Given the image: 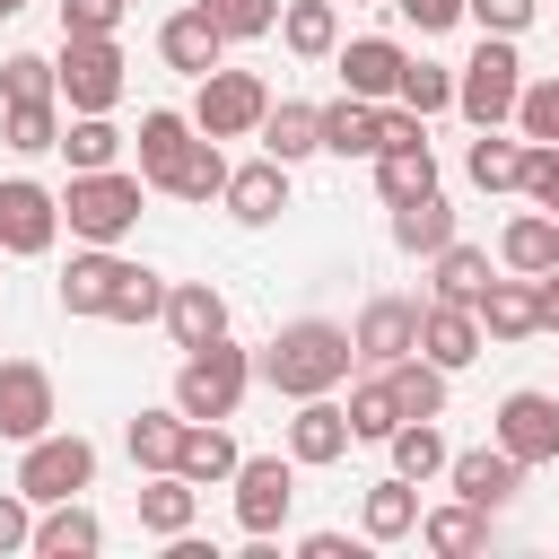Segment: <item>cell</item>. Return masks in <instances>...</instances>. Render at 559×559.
Returning a JSON list of instances; mask_svg holds the SVG:
<instances>
[{
  "label": "cell",
  "mask_w": 559,
  "mask_h": 559,
  "mask_svg": "<svg viewBox=\"0 0 559 559\" xmlns=\"http://www.w3.org/2000/svg\"><path fill=\"white\" fill-rule=\"evenodd\" d=\"M210 17H218V35L236 44V35H271L280 26V0H201Z\"/></svg>",
  "instance_id": "cell-47"
},
{
  "label": "cell",
  "mask_w": 559,
  "mask_h": 559,
  "mask_svg": "<svg viewBox=\"0 0 559 559\" xmlns=\"http://www.w3.org/2000/svg\"><path fill=\"white\" fill-rule=\"evenodd\" d=\"M323 148H332V157H376V148H384V114H376L367 96L323 105Z\"/></svg>",
  "instance_id": "cell-25"
},
{
  "label": "cell",
  "mask_w": 559,
  "mask_h": 559,
  "mask_svg": "<svg viewBox=\"0 0 559 559\" xmlns=\"http://www.w3.org/2000/svg\"><path fill=\"white\" fill-rule=\"evenodd\" d=\"M515 131H524V140H559V79H533V87L515 96Z\"/></svg>",
  "instance_id": "cell-46"
},
{
  "label": "cell",
  "mask_w": 559,
  "mask_h": 559,
  "mask_svg": "<svg viewBox=\"0 0 559 559\" xmlns=\"http://www.w3.org/2000/svg\"><path fill=\"white\" fill-rule=\"evenodd\" d=\"M140 524H148V533H166V542H175V533H192V480H183V472H157V480L140 489Z\"/></svg>",
  "instance_id": "cell-37"
},
{
  "label": "cell",
  "mask_w": 559,
  "mask_h": 559,
  "mask_svg": "<svg viewBox=\"0 0 559 559\" xmlns=\"http://www.w3.org/2000/svg\"><path fill=\"white\" fill-rule=\"evenodd\" d=\"M0 140H9V148H61V114H52V96H44V105H9Z\"/></svg>",
  "instance_id": "cell-45"
},
{
  "label": "cell",
  "mask_w": 559,
  "mask_h": 559,
  "mask_svg": "<svg viewBox=\"0 0 559 559\" xmlns=\"http://www.w3.org/2000/svg\"><path fill=\"white\" fill-rule=\"evenodd\" d=\"M44 96H61V70L44 52H9L0 61V105H44Z\"/></svg>",
  "instance_id": "cell-39"
},
{
  "label": "cell",
  "mask_w": 559,
  "mask_h": 559,
  "mask_svg": "<svg viewBox=\"0 0 559 559\" xmlns=\"http://www.w3.org/2000/svg\"><path fill=\"white\" fill-rule=\"evenodd\" d=\"M349 428H358V437H393V428H402V402H393V384H384V376L349 384Z\"/></svg>",
  "instance_id": "cell-43"
},
{
  "label": "cell",
  "mask_w": 559,
  "mask_h": 559,
  "mask_svg": "<svg viewBox=\"0 0 559 559\" xmlns=\"http://www.w3.org/2000/svg\"><path fill=\"white\" fill-rule=\"evenodd\" d=\"M472 314H480V332H489V341H533V332H542V297H533L524 280H489Z\"/></svg>",
  "instance_id": "cell-21"
},
{
  "label": "cell",
  "mask_w": 559,
  "mask_h": 559,
  "mask_svg": "<svg viewBox=\"0 0 559 559\" xmlns=\"http://www.w3.org/2000/svg\"><path fill=\"white\" fill-rule=\"evenodd\" d=\"M157 52H166L175 70H192V79H210V70H218V52H227V35H218V17H210V9H175V17L157 26Z\"/></svg>",
  "instance_id": "cell-19"
},
{
  "label": "cell",
  "mask_w": 559,
  "mask_h": 559,
  "mask_svg": "<svg viewBox=\"0 0 559 559\" xmlns=\"http://www.w3.org/2000/svg\"><path fill=\"white\" fill-rule=\"evenodd\" d=\"M96 542H105V524H96L79 498H52V515L35 524V550H44V559H87Z\"/></svg>",
  "instance_id": "cell-32"
},
{
  "label": "cell",
  "mask_w": 559,
  "mask_h": 559,
  "mask_svg": "<svg viewBox=\"0 0 559 559\" xmlns=\"http://www.w3.org/2000/svg\"><path fill=\"white\" fill-rule=\"evenodd\" d=\"M393 9H402V17L419 26V35H445V26L463 17V0H393Z\"/></svg>",
  "instance_id": "cell-52"
},
{
  "label": "cell",
  "mask_w": 559,
  "mask_h": 559,
  "mask_svg": "<svg viewBox=\"0 0 559 559\" xmlns=\"http://www.w3.org/2000/svg\"><path fill=\"white\" fill-rule=\"evenodd\" d=\"M236 463H245V454H236V437H227L218 419H192V428H183V454H175V472H183L192 489H210V480H236Z\"/></svg>",
  "instance_id": "cell-23"
},
{
  "label": "cell",
  "mask_w": 559,
  "mask_h": 559,
  "mask_svg": "<svg viewBox=\"0 0 559 559\" xmlns=\"http://www.w3.org/2000/svg\"><path fill=\"white\" fill-rule=\"evenodd\" d=\"M122 9H131V0H122Z\"/></svg>",
  "instance_id": "cell-55"
},
{
  "label": "cell",
  "mask_w": 559,
  "mask_h": 559,
  "mask_svg": "<svg viewBox=\"0 0 559 559\" xmlns=\"http://www.w3.org/2000/svg\"><path fill=\"white\" fill-rule=\"evenodd\" d=\"M122 271H131V262H122L114 245L79 253V262L61 271V306H70V314H105V306H114V280H122Z\"/></svg>",
  "instance_id": "cell-22"
},
{
  "label": "cell",
  "mask_w": 559,
  "mask_h": 559,
  "mask_svg": "<svg viewBox=\"0 0 559 559\" xmlns=\"http://www.w3.org/2000/svg\"><path fill=\"white\" fill-rule=\"evenodd\" d=\"M26 507H35L26 489H17V498H0V550H35V524H26Z\"/></svg>",
  "instance_id": "cell-51"
},
{
  "label": "cell",
  "mask_w": 559,
  "mask_h": 559,
  "mask_svg": "<svg viewBox=\"0 0 559 559\" xmlns=\"http://www.w3.org/2000/svg\"><path fill=\"white\" fill-rule=\"evenodd\" d=\"M148 314H166V280H157L148 262H131V271L114 280V306H105V323H148Z\"/></svg>",
  "instance_id": "cell-41"
},
{
  "label": "cell",
  "mask_w": 559,
  "mask_h": 559,
  "mask_svg": "<svg viewBox=\"0 0 559 559\" xmlns=\"http://www.w3.org/2000/svg\"><path fill=\"white\" fill-rule=\"evenodd\" d=\"M533 297H542V332H559V262L533 280Z\"/></svg>",
  "instance_id": "cell-53"
},
{
  "label": "cell",
  "mask_w": 559,
  "mask_h": 559,
  "mask_svg": "<svg viewBox=\"0 0 559 559\" xmlns=\"http://www.w3.org/2000/svg\"><path fill=\"white\" fill-rule=\"evenodd\" d=\"M280 44L306 52V61L341 52V9H332V0H288V9H280Z\"/></svg>",
  "instance_id": "cell-30"
},
{
  "label": "cell",
  "mask_w": 559,
  "mask_h": 559,
  "mask_svg": "<svg viewBox=\"0 0 559 559\" xmlns=\"http://www.w3.org/2000/svg\"><path fill=\"white\" fill-rule=\"evenodd\" d=\"M445 480H454V498H472V507H489V515H498V507L515 498L524 463H515L507 445H472V454H454V463H445Z\"/></svg>",
  "instance_id": "cell-17"
},
{
  "label": "cell",
  "mask_w": 559,
  "mask_h": 559,
  "mask_svg": "<svg viewBox=\"0 0 559 559\" xmlns=\"http://www.w3.org/2000/svg\"><path fill=\"white\" fill-rule=\"evenodd\" d=\"M515 96H524L515 35H480V52H472V61H463V79H454V105H463L480 131H498V122H515Z\"/></svg>",
  "instance_id": "cell-4"
},
{
  "label": "cell",
  "mask_w": 559,
  "mask_h": 559,
  "mask_svg": "<svg viewBox=\"0 0 559 559\" xmlns=\"http://www.w3.org/2000/svg\"><path fill=\"white\" fill-rule=\"evenodd\" d=\"M61 157H70V175H87V166H114V157H122V131H114L105 114H70V131H61Z\"/></svg>",
  "instance_id": "cell-38"
},
{
  "label": "cell",
  "mask_w": 559,
  "mask_h": 559,
  "mask_svg": "<svg viewBox=\"0 0 559 559\" xmlns=\"http://www.w3.org/2000/svg\"><path fill=\"white\" fill-rule=\"evenodd\" d=\"M349 437H358V428H349V402H332V393H306L297 419H288V454H297V463H341Z\"/></svg>",
  "instance_id": "cell-13"
},
{
  "label": "cell",
  "mask_w": 559,
  "mask_h": 559,
  "mask_svg": "<svg viewBox=\"0 0 559 559\" xmlns=\"http://www.w3.org/2000/svg\"><path fill=\"white\" fill-rule=\"evenodd\" d=\"M227 175H236V166H227V157H218V140L201 131V140H192V157H183V175H175V201H218V192H227Z\"/></svg>",
  "instance_id": "cell-42"
},
{
  "label": "cell",
  "mask_w": 559,
  "mask_h": 559,
  "mask_svg": "<svg viewBox=\"0 0 559 559\" xmlns=\"http://www.w3.org/2000/svg\"><path fill=\"white\" fill-rule=\"evenodd\" d=\"M166 332H175V349H210V341H227V297H218L210 280L166 288Z\"/></svg>",
  "instance_id": "cell-18"
},
{
  "label": "cell",
  "mask_w": 559,
  "mask_h": 559,
  "mask_svg": "<svg viewBox=\"0 0 559 559\" xmlns=\"http://www.w3.org/2000/svg\"><path fill=\"white\" fill-rule=\"evenodd\" d=\"M384 445H393V472H402V480H428V472H445V463H454V445L437 437V419H402Z\"/></svg>",
  "instance_id": "cell-35"
},
{
  "label": "cell",
  "mask_w": 559,
  "mask_h": 559,
  "mask_svg": "<svg viewBox=\"0 0 559 559\" xmlns=\"http://www.w3.org/2000/svg\"><path fill=\"white\" fill-rule=\"evenodd\" d=\"M96 480V445L87 437H26V463H17V489L35 498V507H52V498H79Z\"/></svg>",
  "instance_id": "cell-6"
},
{
  "label": "cell",
  "mask_w": 559,
  "mask_h": 559,
  "mask_svg": "<svg viewBox=\"0 0 559 559\" xmlns=\"http://www.w3.org/2000/svg\"><path fill=\"white\" fill-rule=\"evenodd\" d=\"M472 183H480V192H524V148L498 140V131H480V140H472Z\"/></svg>",
  "instance_id": "cell-40"
},
{
  "label": "cell",
  "mask_w": 559,
  "mask_h": 559,
  "mask_svg": "<svg viewBox=\"0 0 559 559\" xmlns=\"http://www.w3.org/2000/svg\"><path fill=\"white\" fill-rule=\"evenodd\" d=\"M183 428H192L183 411H140V419H131V463H140V472H175Z\"/></svg>",
  "instance_id": "cell-34"
},
{
  "label": "cell",
  "mask_w": 559,
  "mask_h": 559,
  "mask_svg": "<svg viewBox=\"0 0 559 559\" xmlns=\"http://www.w3.org/2000/svg\"><path fill=\"white\" fill-rule=\"evenodd\" d=\"M122 0H61V35H114Z\"/></svg>",
  "instance_id": "cell-50"
},
{
  "label": "cell",
  "mask_w": 559,
  "mask_h": 559,
  "mask_svg": "<svg viewBox=\"0 0 559 559\" xmlns=\"http://www.w3.org/2000/svg\"><path fill=\"white\" fill-rule=\"evenodd\" d=\"M358 524H367V542H402V533H419V480H376L367 489V507H358Z\"/></svg>",
  "instance_id": "cell-28"
},
{
  "label": "cell",
  "mask_w": 559,
  "mask_h": 559,
  "mask_svg": "<svg viewBox=\"0 0 559 559\" xmlns=\"http://www.w3.org/2000/svg\"><path fill=\"white\" fill-rule=\"evenodd\" d=\"M52 236H61V201L44 183L9 175L0 183V253H52Z\"/></svg>",
  "instance_id": "cell-10"
},
{
  "label": "cell",
  "mask_w": 559,
  "mask_h": 559,
  "mask_svg": "<svg viewBox=\"0 0 559 559\" xmlns=\"http://www.w3.org/2000/svg\"><path fill=\"white\" fill-rule=\"evenodd\" d=\"M524 192H533V210L559 218V140H533L524 148Z\"/></svg>",
  "instance_id": "cell-48"
},
{
  "label": "cell",
  "mask_w": 559,
  "mask_h": 559,
  "mask_svg": "<svg viewBox=\"0 0 559 559\" xmlns=\"http://www.w3.org/2000/svg\"><path fill=\"white\" fill-rule=\"evenodd\" d=\"M245 384H253V358H245L236 341L183 349V367H175V411H183V419H236Z\"/></svg>",
  "instance_id": "cell-3"
},
{
  "label": "cell",
  "mask_w": 559,
  "mask_h": 559,
  "mask_svg": "<svg viewBox=\"0 0 559 559\" xmlns=\"http://www.w3.org/2000/svg\"><path fill=\"white\" fill-rule=\"evenodd\" d=\"M498 253H507V271H524V280H542V271L559 262V218H550V210H524V218H507V236H498Z\"/></svg>",
  "instance_id": "cell-27"
},
{
  "label": "cell",
  "mask_w": 559,
  "mask_h": 559,
  "mask_svg": "<svg viewBox=\"0 0 559 559\" xmlns=\"http://www.w3.org/2000/svg\"><path fill=\"white\" fill-rule=\"evenodd\" d=\"M480 341H489V332H480V314H472V306H445V297H437V306H419V358H437L445 376H454V367H472V358H480Z\"/></svg>",
  "instance_id": "cell-16"
},
{
  "label": "cell",
  "mask_w": 559,
  "mask_h": 559,
  "mask_svg": "<svg viewBox=\"0 0 559 559\" xmlns=\"http://www.w3.org/2000/svg\"><path fill=\"white\" fill-rule=\"evenodd\" d=\"M192 140H201V122L192 114H140V175H148V192H175V175H183V157H192Z\"/></svg>",
  "instance_id": "cell-12"
},
{
  "label": "cell",
  "mask_w": 559,
  "mask_h": 559,
  "mask_svg": "<svg viewBox=\"0 0 559 559\" xmlns=\"http://www.w3.org/2000/svg\"><path fill=\"white\" fill-rule=\"evenodd\" d=\"M349 341H358V358H367V367H393V358H411V349H419V306H411V297H376V306L358 314V332H349Z\"/></svg>",
  "instance_id": "cell-15"
},
{
  "label": "cell",
  "mask_w": 559,
  "mask_h": 559,
  "mask_svg": "<svg viewBox=\"0 0 559 559\" xmlns=\"http://www.w3.org/2000/svg\"><path fill=\"white\" fill-rule=\"evenodd\" d=\"M419 542H428L437 559H472V550L489 542V507H472V498H454V507H437V515H419Z\"/></svg>",
  "instance_id": "cell-29"
},
{
  "label": "cell",
  "mask_w": 559,
  "mask_h": 559,
  "mask_svg": "<svg viewBox=\"0 0 559 559\" xmlns=\"http://www.w3.org/2000/svg\"><path fill=\"white\" fill-rule=\"evenodd\" d=\"M349 358H358V341L341 332V323H288V332H271L262 341V358H253V376L271 384V393H288V402H306V393H332V384H349Z\"/></svg>",
  "instance_id": "cell-1"
},
{
  "label": "cell",
  "mask_w": 559,
  "mask_h": 559,
  "mask_svg": "<svg viewBox=\"0 0 559 559\" xmlns=\"http://www.w3.org/2000/svg\"><path fill=\"white\" fill-rule=\"evenodd\" d=\"M288 498H297V454L280 463V454H245L236 463V524L262 542L280 515H288Z\"/></svg>",
  "instance_id": "cell-8"
},
{
  "label": "cell",
  "mask_w": 559,
  "mask_h": 559,
  "mask_svg": "<svg viewBox=\"0 0 559 559\" xmlns=\"http://www.w3.org/2000/svg\"><path fill=\"white\" fill-rule=\"evenodd\" d=\"M384 384H393L402 419H437V411H445V367H437V358H419V349H411V358H393V367H384Z\"/></svg>",
  "instance_id": "cell-31"
},
{
  "label": "cell",
  "mask_w": 559,
  "mask_h": 559,
  "mask_svg": "<svg viewBox=\"0 0 559 559\" xmlns=\"http://www.w3.org/2000/svg\"><path fill=\"white\" fill-rule=\"evenodd\" d=\"M52 428V376L35 358H0V437H44Z\"/></svg>",
  "instance_id": "cell-11"
},
{
  "label": "cell",
  "mask_w": 559,
  "mask_h": 559,
  "mask_svg": "<svg viewBox=\"0 0 559 559\" xmlns=\"http://www.w3.org/2000/svg\"><path fill=\"white\" fill-rule=\"evenodd\" d=\"M498 445L533 472V463H559V393H507L498 402Z\"/></svg>",
  "instance_id": "cell-9"
},
{
  "label": "cell",
  "mask_w": 559,
  "mask_h": 559,
  "mask_svg": "<svg viewBox=\"0 0 559 559\" xmlns=\"http://www.w3.org/2000/svg\"><path fill=\"white\" fill-rule=\"evenodd\" d=\"M61 96H70V114H114V96H122V52H114V35H61Z\"/></svg>",
  "instance_id": "cell-5"
},
{
  "label": "cell",
  "mask_w": 559,
  "mask_h": 559,
  "mask_svg": "<svg viewBox=\"0 0 559 559\" xmlns=\"http://www.w3.org/2000/svg\"><path fill=\"white\" fill-rule=\"evenodd\" d=\"M140 192H148V175L87 166V175H70V192H61V218H70V236H87V245H122V236L140 227Z\"/></svg>",
  "instance_id": "cell-2"
},
{
  "label": "cell",
  "mask_w": 559,
  "mask_h": 559,
  "mask_svg": "<svg viewBox=\"0 0 559 559\" xmlns=\"http://www.w3.org/2000/svg\"><path fill=\"white\" fill-rule=\"evenodd\" d=\"M437 262V297L445 306H480V288H489V253L480 245H445V253H428Z\"/></svg>",
  "instance_id": "cell-36"
},
{
  "label": "cell",
  "mask_w": 559,
  "mask_h": 559,
  "mask_svg": "<svg viewBox=\"0 0 559 559\" xmlns=\"http://www.w3.org/2000/svg\"><path fill=\"white\" fill-rule=\"evenodd\" d=\"M402 44L393 35H358V44H341V87L349 96H367V105H384V96H402Z\"/></svg>",
  "instance_id": "cell-14"
},
{
  "label": "cell",
  "mask_w": 559,
  "mask_h": 559,
  "mask_svg": "<svg viewBox=\"0 0 559 559\" xmlns=\"http://www.w3.org/2000/svg\"><path fill=\"white\" fill-rule=\"evenodd\" d=\"M393 245H402V253H445V245H454V210H445V192L393 201Z\"/></svg>",
  "instance_id": "cell-26"
},
{
  "label": "cell",
  "mask_w": 559,
  "mask_h": 559,
  "mask_svg": "<svg viewBox=\"0 0 559 559\" xmlns=\"http://www.w3.org/2000/svg\"><path fill=\"white\" fill-rule=\"evenodd\" d=\"M306 148H323V105H271L262 114V157H280V166H297Z\"/></svg>",
  "instance_id": "cell-24"
},
{
  "label": "cell",
  "mask_w": 559,
  "mask_h": 559,
  "mask_svg": "<svg viewBox=\"0 0 559 559\" xmlns=\"http://www.w3.org/2000/svg\"><path fill=\"white\" fill-rule=\"evenodd\" d=\"M218 201H227V210H236L245 227H271V218L288 210V166H280V157H262V166H236Z\"/></svg>",
  "instance_id": "cell-20"
},
{
  "label": "cell",
  "mask_w": 559,
  "mask_h": 559,
  "mask_svg": "<svg viewBox=\"0 0 559 559\" xmlns=\"http://www.w3.org/2000/svg\"><path fill=\"white\" fill-rule=\"evenodd\" d=\"M463 17H480V35H524L533 0H463Z\"/></svg>",
  "instance_id": "cell-49"
},
{
  "label": "cell",
  "mask_w": 559,
  "mask_h": 559,
  "mask_svg": "<svg viewBox=\"0 0 559 559\" xmlns=\"http://www.w3.org/2000/svg\"><path fill=\"white\" fill-rule=\"evenodd\" d=\"M376 192H384V201H419V192H437V157H428V140H411V148H376Z\"/></svg>",
  "instance_id": "cell-33"
},
{
  "label": "cell",
  "mask_w": 559,
  "mask_h": 559,
  "mask_svg": "<svg viewBox=\"0 0 559 559\" xmlns=\"http://www.w3.org/2000/svg\"><path fill=\"white\" fill-rule=\"evenodd\" d=\"M402 105H411V114H445V105H454V70H437V61H402Z\"/></svg>",
  "instance_id": "cell-44"
},
{
  "label": "cell",
  "mask_w": 559,
  "mask_h": 559,
  "mask_svg": "<svg viewBox=\"0 0 559 559\" xmlns=\"http://www.w3.org/2000/svg\"><path fill=\"white\" fill-rule=\"evenodd\" d=\"M262 114H271V87H262L253 70H210V79H201L192 122H201L210 140H245V131H262Z\"/></svg>",
  "instance_id": "cell-7"
},
{
  "label": "cell",
  "mask_w": 559,
  "mask_h": 559,
  "mask_svg": "<svg viewBox=\"0 0 559 559\" xmlns=\"http://www.w3.org/2000/svg\"><path fill=\"white\" fill-rule=\"evenodd\" d=\"M17 9H26V0H0V17H17Z\"/></svg>",
  "instance_id": "cell-54"
}]
</instances>
